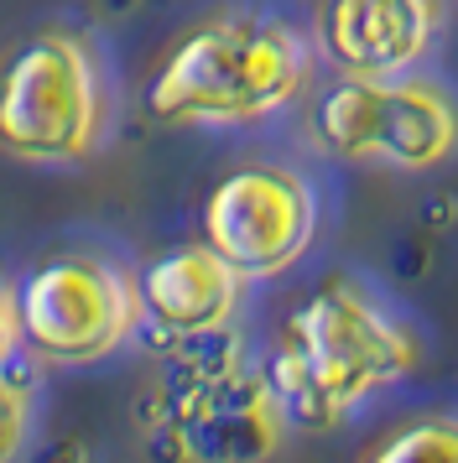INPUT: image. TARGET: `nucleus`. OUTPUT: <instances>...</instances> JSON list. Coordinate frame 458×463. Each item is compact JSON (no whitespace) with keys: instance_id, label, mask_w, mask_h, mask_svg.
<instances>
[{"instance_id":"obj_1","label":"nucleus","mask_w":458,"mask_h":463,"mask_svg":"<svg viewBox=\"0 0 458 463\" xmlns=\"http://www.w3.org/2000/svg\"><path fill=\"white\" fill-rule=\"evenodd\" d=\"M416 354V338L380 313L359 287L323 281L308 302H297L261 375L287 427L329 432L370 391L412 375Z\"/></svg>"},{"instance_id":"obj_2","label":"nucleus","mask_w":458,"mask_h":463,"mask_svg":"<svg viewBox=\"0 0 458 463\" xmlns=\"http://www.w3.org/2000/svg\"><path fill=\"white\" fill-rule=\"evenodd\" d=\"M308 79L312 52L297 26L224 11L172 43L146 84V109L162 126H255L287 109Z\"/></svg>"},{"instance_id":"obj_3","label":"nucleus","mask_w":458,"mask_h":463,"mask_svg":"<svg viewBox=\"0 0 458 463\" xmlns=\"http://www.w3.org/2000/svg\"><path fill=\"white\" fill-rule=\"evenodd\" d=\"M110 94L94 47L79 32H32L0 58V151L68 167L104 141Z\"/></svg>"},{"instance_id":"obj_4","label":"nucleus","mask_w":458,"mask_h":463,"mask_svg":"<svg viewBox=\"0 0 458 463\" xmlns=\"http://www.w3.org/2000/svg\"><path fill=\"white\" fill-rule=\"evenodd\" d=\"M318 151L359 167L433 172L458 156V99L433 79H339L312 99Z\"/></svg>"},{"instance_id":"obj_5","label":"nucleus","mask_w":458,"mask_h":463,"mask_svg":"<svg viewBox=\"0 0 458 463\" xmlns=\"http://www.w3.org/2000/svg\"><path fill=\"white\" fill-rule=\"evenodd\" d=\"M21 338L52 364H94L115 354L136 317V281L100 255H58L16 287Z\"/></svg>"},{"instance_id":"obj_6","label":"nucleus","mask_w":458,"mask_h":463,"mask_svg":"<svg viewBox=\"0 0 458 463\" xmlns=\"http://www.w3.org/2000/svg\"><path fill=\"white\" fill-rule=\"evenodd\" d=\"M318 230L312 188L287 167H240L214 183L204 203V245L224 255L245 281L297 266Z\"/></svg>"},{"instance_id":"obj_7","label":"nucleus","mask_w":458,"mask_h":463,"mask_svg":"<svg viewBox=\"0 0 458 463\" xmlns=\"http://www.w3.org/2000/svg\"><path fill=\"white\" fill-rule=\"evenodd\" d=\"M162 432L183 463H266L281 448L287 417L261 370L214 359L177 385Z\"/></svg>"},{"instance_id":"obj_8","label":"nucleus","mask_w":458,"mask_h":463,"mask_svg":"<svg viewBox=\"0 0 458 463\" xmlns=\"http://www.w3.org/2000/svg\"><path fill=\"white\" fill-rule=\"evenodd\" d=\"M437 22V0H323L312 43L344 79H396L433 52Z\"/></svg>"},{"instance_id":"obj_9","label":"nucleus","mask_w":458,"mask_h":463,"mask_svg":"<svg viewBox=\"0 0 458 463\" xmlns=\"http://www.w3.org/2000/svg\"><path fill=\"white\" fill-rule=\"evenodd\" d=\"M245 276L214 245H177L146 260L136 276L141 317L167 338H214L240 307Z\"/></svg>"},{"instance_id":"obj_10","label":"nucleus","mask_w":458,"mask_h":463,"mask_svg":"<svg viewBox=\"0 0 458 463\" xmlns=\"http://www.w3.org/2000/svg\"><path fill=\"white\" fill-rule=\"evenodd\" d=\"M365 463H458V417H412L375 442Z\"/></svg>"},{"instance_id":"obj_11","label":"nucleus","mask_w":458,"mask_h":463,"mask_svg":"<svg viewBox=\"0 0 458 463\" xmlns=\"http://www.w3.org/2000/svg\"><path fill=\"white\" fill-rule=\"evenodd\" d=\"M26 417H32V401L21 391V380H11L0 370V463H11V453L26 438Z\"/></svg>"},{"instance_id":"obj_12","label":"nucleus","mask_w":458,"mask_h":463,"mask_svg":"<svg viewBox=\"0 0 458 463\" xmlns=\"http://www.w3.org/2000/svg\"><path fill=\"white\" fill-rule=\"evenodd\" d=\"M21 344V313H16V287H5L0 281V364L16 354Z\"/></svg>"}]
</instances>
